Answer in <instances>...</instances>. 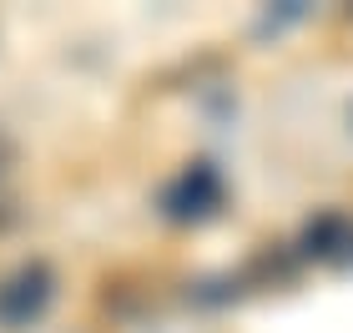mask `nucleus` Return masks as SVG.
<instances>
[{"label":"nucleus","mask_w":353,"mask_h":333,"mask_svg":"<svg viewBox=\"0 0 353 333\" xmlns=\"http://www.w3.org/2000/svg\"><path fill=\"white\" fill-rule=\"evenodd\" d=\"M6 172H10V141L0 137V182H6Z\"/></svg>","instance_id":"nucleus-1"}]
</instances>
